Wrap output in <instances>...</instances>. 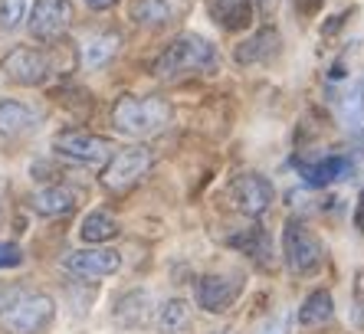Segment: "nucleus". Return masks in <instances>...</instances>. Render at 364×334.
<instances>
[{"label":"nucleus","mask_w":364,"mask_h":334,"mask_svg":"<svg viewBox=\"0 0 364 334\" xmlns=\"http://www.w3.org/2000/svg\"><path fill=\"white\" fill-rule=\"evenodd\" d=\"M282 249H286L289 272H296V276L315 272L325 259V246L318 242V236L312 230H305L302 223H296V220H289L286 230H282Z\"/></svg>","instance_id":"39448f33"},{"label":"nucleus","mask_w":364,"mask_h":334,"mask_svg":"<svg viewBox=\"0 0 364 334\" xmlns=\"http://www.w3.org/2000/svg\"><path fill=\"white\" fill-rule=\"evenodd\" d=\"M112 318H115V325H122V328H144L148 318H151V298H148V292H138V289L135 292H125L115 301Z\"/></svg>","instance_id":"f8f14e48"},{"label":"nucleus","mask_w":364,"mask_h":334,"mask_svg":"<svg viewBox=\"0 0 364 334\" xmlns=\"http://www.w3.org/2000/svg\"><path fill=\"white\" fill-rule=\"evenodd\" d=\"M289 328H292V315H289V311H286V315H279V318H276V321H272V325L266 328L263 334H289Z\"/></svg>","instance_id":"bb28decb"},{"label":"nucleus","mask_w":364,"mask_h":334,"mask_svg":"<svg viewBox=\"0 0 364 334\" xmlns=\"http://www.w3.org/2000/svg\"><path fill=\"white\" fill-rule=\"evenodd\" d=\"M79 207V193L69 190V187H43V190L33 193V210L36 213H43V217H66V213H73V210Z\"/></svg>","instance_id":"4468645a"},{"label":"nucleus","mask_w":364,"mask_h":334,"mask_svg":"<svg viewBox=\"0 0 364 334\" xmlns=\"http://www.w3.org/2000/svg\"><path fill=\"white\" fill-rule=\"evenodd\" d=\"M187 325H191V305H187L184 298L164 301L161 311H158V328H161L164 334H178V331H184Z\"/></svg>","instance_id":"4be33fe9"},{"label":"nucleus","mask_w":364,"mask_h":334,"mask_svg":"<svg viewBox=\"0 0 364 334\" xmlns=\"http://www.w3.org/2000/svg\"><path fill=\"white\" fill-rule=\"evenodd\" d=\"M335 315V301H331L328 292H312L309 298L302 301V308H299V325L302 328H318L325 321H331Z\"/></svg>","instance_id":"a211bd4d"},{"label":"nucleus","mask_w":364,"mask_h":334,"mask_svg":"<svg viewBox=\"0 0 364 334\" xmlns=\"http://www.w3.org/2000/svg\"><path fill=\"white\" fill-rule=\"evenodd\" d=\"M36 128V112L30 105L17 99H4L0 102V134L4 138H20V134H30Z\"/></svg>","instance_id":"ddd939ff"},{"label":"nucleus","mask_w":364,"mask_h":334,"mask_svg":"<svg viewBox=\"0 0 364 334\" xmlns=\"http://www.w3.org/2000/svg\"><path fill=\"white\" fill-rule=\"evenodd\" d=\"M79 236H82V242L102 246V242H109L119 236V220L112 217V213H105V210H95V213H89V217L82 220Z\"/></svg>","instance_id":"f3484780"},{"label":"nucleus","mask_w":364,"mask_h":334,"mask_svg":"<svg viewBox=\"0 0 364 334\" xmlns=\"http://www.w3.org/2000/svg\"><path fill=\"white\" fill-rule=\"evenodd\" d=\"M132 20L138 26H164L171 20L168 0H135L132 4Z\"/></svg>","instance_id":"5701e85b"},{"label":"nucleus","mask_w":364,"mask_h":334,"mask_svg":"<svg viewBox=\"0 0 364 334\" xmlns=\"http://www.w3.org/2000/svg\"><path fill=\"white\" fill-rule=\"evenodd\" d=\"M4 72H7L10 82L17 85H43L50 79L53 66L46 53L40 50H30V46H17V50H10L7 59H4Z\"/></svg>","instance_id":"1a4fd4ad"},{"label":"nucleus","mask_w":364,"mask_h":334,"mask_svg":"<svg viewBox=\"0 0 364 334\" xmlns=\"http://www.w3.org/2000/svg\"><path fill=\"white\" fill-rule=\"evenodd\" d=\"M85 4H89L92 10H109V7H115L119 0H85Z\"/></svg>","instance_id":"c85d7f7f"},{"label":"nucleus","mask_w":364,"mask_h":334,"mask_svg":"<svg viewBox=\"0 0 364 334\" xmlns=\"http://www.w3.org/2000/svg\"><path fill=\"white\" fill-rule=\"evenodd\" d=\"M361 203H364V190H361Z\"/></svg>","instance_id":"7c9ffc66"},{"label":"nucleus","mask_w":364,"mask_h":334,"mask_svg":"<svg viewBox=\"0 0 364 334\" xmlns=\"http://www.w3.org/2000/svg\"><path fill=\"white\" fill-rule=\"evenodd\" d=\"M213 17L220 20L227 30H240L250 23V0H217L213 4Z\"/></svg>","instance_id":"b1692460"},{"label":"nucleus","mask_w":364,"mask_h":334,"mask_svg":"<svg viewBox=\"0 0 364 334\" xmlns=\"http://www.w3.org/2000/svg\"><path fill=\"white\" fill-rule=\"evenodd\" d=\"M66 269L76 272L82 279H102V276H115L122 269V256L115 249L95 246V249H79L66 256Z\"/></svg>","instance_id":"9d476101"},{"label":"nucleus","mask_w":364,"mask_h":334,"mask_svg":"<svg viewBox=\"0 0 364 334\" xmlns=\"http://www.w3.org/2000/svg\"><path fill=\"white\" fill-rule=\"evenodd\" d=\"M69 23H73V4L69 0H36L33 10H30V20H26L33 40L40 43L60 40L69 30Z\"/></svg>","instance_id":"0eeeda50"},{"label":"nucleus","mask_w":364,"mask_h":334,"mask_svg":"<svg viewBox=\"0 0 364 334\" xmlns=\"http://www.w3.org/2000/svg\"><path fill=\"white\" fill-rule=\"evenodd\" d=\"M220 334H227V331H220Z\"/></svg>","instance_id":"2f4dec72"},{"label":"nucleus","mask_w":364,"mask_h":334,"mask_svg":"<svg viewBox=\"0 0 364 334\" xmlns=\"http://www.w3.org/2000/svg\"><path fill=\"white\" fill-rule=\"evenodd\" d=\"M112 125L128 138H151L171 125V105L158 95H122L112 109Z\"/></svg>","instance_id":"f257e3e1"},{"label":"nucleus","mask_w":364,"mask_h":334,"mask_svg":"<svg viewBox=\"0 0 364 334\" xmlns=\"http://www.w3.org/2000/svg\"><path fill=\"white\" fill-rule=\"evenodd\" d=\"M0 223H4V203H0Z\"/></svg>","instance_id":"c756f323"},{"label":"nucleus","mask_w":364,"mask_h":334,"mask_svg":"<svg viewBox=\"0 0 364 334\" xmlns=\"http://www.w3.org/2000/svg\"><path fill=\"white\" fill-rule=\"evenodd\" d=\"M227 197L240 213H246V217H259V213H266L269 203H272V184L259 174H240V177L230 181Z\"/></svg>","instance_id":"6e6552de"},{"label":"nucleus","mask_w":364,"mask_h":334,"mask_svg":"<svg viewBox=\"0 0 364 334\" xmlns=\"http://www.w3.org/2000/svg\"><path fill=\"white\" fill-rule=\"evenodd\" d=\"M56 301L43 292H26L0 308V328L7 334H40L53 325Z\"/></svg>","instance_id":"7ed1b4c3"},{"label":"nucleus","mask_w":364,"mask_h":334,"mask_svg":"<svg viewBox=\"0 0 364 334\" xmlns=\"http://www.w3.org/2000/svg\"><path fill=\"white\" fill-rule=\"evenodd\" d=\"M243 292V282L237 276H203L197 282V305L203 311H227Z\"/></svg>","instance_id":"9b49d317"},{"label":"nucleus","mask_w":364,"mask_h":334,"mask_svg":"<svg viewBox=\"0 0 364 334\" xmlns=\"http://www.w3.org/2000/svg\"><path fill=\"white\" fill-rule=\"evenodd\" d=\"M26 7L30 0H0V30H17L26 17Z\"/></svg>","instance_id":"393cba45"},{"label":"nucleus","mask_w":364,"mask_h":334,"mask_svg":"<svg viewBox=\"0 0 364 334\" xmlns=\"http://www.w3.org/2000/svg\"><path fill=\"white\" fill-rule=\"evenodd\" d=\"M296 167H299V174L305 177V184L309 187H328V184L341 181V177L351 171V164H348L345 158H322V161H315V164L299 161Z\"/></svg>","instance_id":"2eb2a0df"},{"label":"nucleus","mask_w":364,"mask_h":334,"mask_svg":"<svg viewBox=\"0 0 364 334\" xmlns=\"http://www.w3.org/2000/svg\"><path fill=\"white\" fill-rule=\"evenodd\" d=\"M53 151L66 161H76V164L85 167H99L112 158V144L99 134H89L82 128H69V131H60L53 138Z\"/></svg>","instance_id":"423d86ee"},{"label":"nucleus","mask_w":364,"mask_h":334,"mask_svg":"<svg viewBox=\"0 0 364 334\" xmlns=\"http://www.w3.org/2000/svg\"><path fill=\"white\" fill-rule=\"evenodd\" d=\"M119 33H99V36H92V40H85V46H82V63L89 69H99V66H105L115 53H119Z\"/></svg>","instance_id":"412c9836"},{"label":"nucleus","mask_w":364,"mask_h":334,"mask_svg":"<svg viewBox=\"0 0 364 334\" xmlns=\"http://www.w3.org/2000/svg\"><path fill=\"white\" fill-rule=\"evenodd\" d=\"M276 50H279V33H276V30H259L256 36H250L246 43H240L237 53H233V59H237L240 66H250V63H263V59H269Z\"/></svg>","instance_id":"dca6fc26"},{"label":"nucleus","mask_w":364,"mask_h":334,"mask_svg":"<svg viewBox=\"0 0 364 334\" xmlns=\"http://www.w3.org/2000/svg\"><path fill=\"white\" fill-rule=\"evenodd\" d=\"M256 4V14H259V17H269L272 10L279 7V0H253Z\"/></svg>","instance_id":"cd10ccee"},{"label":"nucleus","mask_w":364,"mask_h":334,"mask_svg":"<svg viewBox=\"0 0 364 334\" xmlns=\"http://www.w3.org/2000/svg\"><path fill=\"white\" fill-rule=\"evenodd\" d=\"M217 66H220L217 46L197 33H184L158 56L154 75L158 79H178L184 72H213Z\"/></svg>","instance_id":"f03ea898"},{"label":"nucleus","mask_w":364,"mask_h":334,"mask_svg":"<svg viewBox=\"0 0 364 334\" xmlns=\"http://www.w3.org/2000/svg\"><path fill=\"white\" fill-rule=\"evenodd\" d=\"M341 125L348 131H358L364 125V75L348 85L345 99H341Z\"/></svg>","instance_id":"aec40b11"},{"label":"nucleus","mask_w":364,"mask_h":334,"mask_svg":"<svg viewBox=\"0 0 364 334\" xmlns=\"http://www.w3.org/2000/svg\"><path fill=\"white\" fill-rule=\"evenodd\" d=\"M154 164L151 148L144 144H132V148L112 151V158L105 161V171H102V184L109 190H128L132 184H138Z\"/></svg>","instance_id":"20e7f679"},{"label":"nucleus","mask_w":364,"mask_h":334,"mask_svg":"<svg viewBox=\"0 0 364 334\" xmlns=\"http://www.w3.org/2000/svg\"><path fill=\"white\" fill-rule=\"evenodd\" d=\"M23 262V249L17 242H0V269H14Z\"/></svg>","instance_id":"a878e982"},{"label":"nucleus","mask_w":364,"mask_h":334,"mask_svg":"<svg viewBox=\"0 0 364 334\" xmlns=\"http://www.w3.org/2000/svg\"><path fill=\"white\" fill-rule=\"evenodd\" d=\"M230 246H237L246 256H253L259 266H269V259H272V242H269V236L263 233V226H253V230H246L243 236H233Z\"/></svg>","instance_id":"6ab92c4d"}]
</instances>
